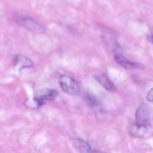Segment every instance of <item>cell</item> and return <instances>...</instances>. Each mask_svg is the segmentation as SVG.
<instances>
[{"label": "cell", "instance_id": "cell-3", "mask_svg": "<svg viewBox=\"0 0 153 153\" xmlns=\"http://www.w3.org/2000/svg\"><path fill=\"white\" fill-rule=\"evenodd\" d=\"M58 91L53 89L44 88L39 91L34 96V101L37 105L42 106L45 101H52L58 97Z\"/></svg>", "mask_w": 153, "mask_h": 153}, {"label": "cell", "instance_id": "cell-7", "mask_svg": "<svg viewBox=\"0 0 153 153\" xmlns=\"http://www.w3.org/2000/svg\"><path fill=\"white\" fill-rule=\"evenodd\" d=\"M13 63H14V65L16 66L19 70L31 67L34 65L32 61L30 58L20 55H18L15 57Z\"/></svg>", "mask_w": 153, "mask_h": 153}, {"label": "cell", "instance_id": "cell-10", "mask_svg": "<svg viewBox=\"0 0 153 153\" xmlns=\"http://www.w3.org/2000/svg\"><path fill=\"white\" fill-rule=\"evenodd\" d=\"M84 98H85V101L88 102V104L90 105L91 106H93V107L98 106L99 104H100V102L97 100V97L93 95V94H90V93H85Z\"/></svg>", "mask_w": 153, "mask_h": 153}, {"label": "cell", "instance_id": "cell-12", "mask_svg": "<svg viewBox=\"0 0 153 153\" xmlns=\"http://www.w3.org/2000/svg\"><path fill=\"white\" fill-rule=\"evenodd\" d=\"M146 99H147L148 101L153 103V88L148 92L147 95H146Z\"/></svg>", "mask_w": 153, "mask_h": 153}, {"label": "cell", "instance_id": "cell-8", "mask_svg": "<svg viewBox=\"0 0 153 153\" xmlns=\"http://www.w3.org/2000/svg\"><path fill=\"white\" fill-rule=\"evenodd\" d=\"M147 126H141L138 125V124L136 123L135 122L133 124H131V126H130L129 131L130 134L132 137H142L146 134V133L147 132Z\"/></svg>", "mask_w": 153, "mask_h": 153}, {"label": "cell", "instance_id": "cell-13", "mask_svg": "<svg viewBox=\"0 0 153 153\" xmlns=\"http://www.w3.org/2000/svg\"><path fill=\"white\" fill-rule=\"evenodd\" d=\"M150 41L152 42V44H153V35L150 36Z\"/></svg>", "mask_w": 153, "mask_h": 153}, {"label": "cell", "instance_id": "cell-6", "mask_svg": "<svg viewBox=\"0 0 153 153\" xmlns=\"http://www.w3.org/2000/svg\"><path fill=\"white\" fill-rule=\"evenodd\" d=\"M70 143L76 150L80 152H92L95 150L92 149V146L88 142L80 138H71Z\"/></svg>", "mask_w": 153, "mask_h": 153}, {"label": "cell", "instance_id": "cell-1", "mask_svg": "<svg viewBox=\"0 0 153 153\" xmlns=\"http://www.w3.org/2000/svg\"><path fill=\"white\" fill-rule=\"evenodd\" d=\"M59 84L64 92L69 95L76 96L80 94L81 88L79 84L73 78L67 75H62L59 79Z\"/></svg>", "mask_w": 153, "mask_h": 153}, {"label": "cell", "instance_id": "cell-4", "mask_svg": "<svg viewBox=\"0 0 153 153\" xmlns=\"http://www.w3.org/2000/svg\"><path fill=\"white\" fill-rule=\"evenodd\" d=\"M149 112L147 106L142 104L136 111L135 123L138 125L148 126L149 124Z\"/></svg>", "mask_w": 153, "mask_h": 153}, {"label": "cell", "instance_id": "cell-5", "mask_svg": "<svg viewBox=\"0 0 153 153\" xmlns=\"http://www.w3.org/2000/svg\"><path fill=\"white\" fill-rule=\"evenodd\" d=\"M114 60L119 65L126 70H134V69H143V66L137 63L132 62L126 58L123 54L117 52L114 55Z\"/></svg>", "mask_w": 153, "mask_h": 153}, {"label": "cell", "instance_id": "cell-9", "mask_svg": "<svg viewBox=\"0 0 153 153\" xmlns=\"http://www.w3.org/2000/svg\"><path fill=\"white\" fill-rule=\"evenodd\" d=\"M96 80L105 88V89L108 90V91H113L114 89V84L111 82L110 79L106 76L105 75L103 74H97L94 76Z\"/></svg>", "mask_w": 153, "mask_h": 153}, {"label": "cell", "instance_id": "cell-11", "mask_svg": "<svg viewBox=\"0 0 153 153\" xmlns=\"http://www.w3.org/2000/svg\"><path fill=\"white\" fill-rule=\"evenodd\" d=\"M102 38H103V40L105 41V44L107 45L108 46H109V47H112L113 48V49H114V45L117 44V40L116 39L114 38L113 40H112V37L111 36H109L108 35V33H105L104 35H102Z\"/></svg>", "mask_w": 153, "mask_h": 153}, {"label": "cell", "instance_id": "cell-2", "mask_svg": "<svg viewBox=\"0 0 153 153\" xmlns=\"http://www.w3.org/2000/svg\"><path fill=\"white\" fill-rule=\"evenodd\" d=\"M16 22L20 25L21 26L36 34H42L46 31V28L43 25L31 17L19 16L16 19Z\"/></svg>", "mask_w": 153, "mask_h": 153}]
</instances>
